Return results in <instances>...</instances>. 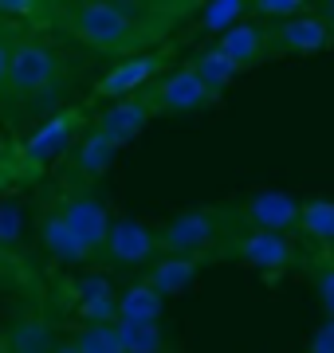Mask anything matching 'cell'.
Wrapping results in <instances>:
<instances>
[{
  "label": "cell",
  "mask_w": 334,
  "mask_h": 353,
  "mask_svg": "<svg viewBox=\"0 0 334 353\" xmlns=\"http://www.w3.org/2000/svg\"><path fill=\"white\" fill-rule=\"evenodd\" d=\"M319 299L326 306V318H334V267H326L319 275Z\"/></svg>",
  "instance_id": "cell-29"
},
{
  "label": "cell",
  "mask_w": 334,
  "mask_h": 353,
  "mask_svg": "<svg viewBox=\"0 0 334 353\" xmlns=\"http://www.w3.org/2000/svg\"><path fill=\"white\" fill-rule=\"evenodd\" d=\"M63 83V55L55 51L43 36H12V63H8V87L4 94H12L20 102L48 99Z\"/></svg>",
  "instance_id": "cell-2"
},
{
  "label": "cell",
  "mask_w": 334,
  "mask_h": 353,
  "mask_svg": "<svg viewBox=\"0 0 334 353\" xmlns=\"http://www.w3.org/2000/svg\"><path fill=\"white\" fill-rule=\"evenodd\" d=\"M193 71L201 75V83H205V87L213 90V94H220V90L228 87V83H232L236 75H240L244 67L236 63V59H228V55H224L220 48H208V51H201V55H197Z\"/></svg>",
  "instance_id": "cell-17"
},
{
  "label": "cell",
  "mask_w": 334,
  "mask_h": 353,
  "mask_svg": "<svg viewBox=\"0 0 334 353\" xmlns=\"http://www.w3.org/2000/svg\"><path fill=\"white\" fill-rule=\"evenodd\" d=\"M79 122H83V110H67V114L48 118V122L28 138V145H24L28 161H52V157H59V153L71 145V134H75Z\"/></svg>",
  "instance_id": "cell-11"
},
{
  "label": "cell",
  "mask_w": 334,
  "mask_h": 353,
  "mask_svg": "<svg viewBox=\"0 0 334 353\" xmlns=\"http://www.w3.org/2000/svg\"><path fill=\"white\" fill-rule=\"evenodd\" d=\"M193 275H197V259H189V255H169V259L154 263V271H150V287L166 299V294H173V290L189 287Z\"/></svg>",
  "instance_id": "cell-19"
},
{
  "label": "cell",
  "mask_w": 334,
  "mask_h": 353,
  "mask_svg": "<svg viewBox=\"0 0 334 353\" xmlns=\"http://www.w3.org/2000/svg\"><path fill=\"white\" fill-rule=\"evenodd\" d=\"M157 248H161V236L134 220H118L110 228V243H106L110 259H118V263H146L157 255Z\"/></svg>",
  "instance_id": "cell-10"
},
{
  "label": "cell",
  "mask_w": 334,
  "mask_h": 353,
  "mask_svg": "<svg viewBox=\"0 0 334 353\" xmlns=\"http://www.w3.org/2000/svg\"><path fill=\"white\" fill-rule=\"evenodd\" d=\"M52 322L43 314H24L16 318L12 330H8V338H4V350L8 353H48L52 350Z\"/></svg>",
  "instance_id": "cell-15"
},
{
  "label": "cell",
  "mask_w": 334,
  "mask_h": 353,
  "mask_svg": "<svg viewBox=\"0 0 334 353\" xmlns=\"http://www.w3.org/2000/svg\"><path fill=\"white\" fill-rule=\"evenodd\" d=\"M55 16H59V28L67 36L79 39L95 55H126V51H138L146 43V36H150V28L134 16V8L110 4V0L59 4Z\"/></svg>",
  "instance_id": "cell-1"
},
{
  "label": "cell",
  "mask_w": 334,
  "mask_h": 353,
  "mask_svg": "<svg viewBox=\"0 0 334 353\" xmlns=\"http://www.w3.org/2000/svg\"><path fill=\"white\" fill-rule=\"evenodd\" d=\"M115 153L118 145L110 138H106L99 126H90V134L83 141H79V150H75V165H79V173H87V176H99L106 169V165L115 161Z\"/></svg>",
  "instance_id": "cell-18"
},
{
  "label": "cell",
  "mask_w": 334,
  "mask_h": 353,
  "mask_svg": "<svg viewBox=\"0 0 334 353\" xmlns=\"http://www.w3.org/2000/svg\"><path fill=\"white\" fill-rule=\"evenodd\" d=\"M0 12L4 16H32V12H43L39 4H28V0H0Z\"/></svg>",
  "instance_id": "cell-31"
},
{
  "label": "cell",
  "mask_w": 334,
  "mask_h": 353,
  "mask_svg": "<svg viewBox=\"0 0 334 353\" xmlns=\"http://www.w3.org/2000/svg\"><path fill=\"white\" fill-rule=\"evenodd\" d=\"M79 353H126L122 350V338H118L115 322H103V326H87L75 341Z\"/></svg>",
  "instance_id": "cell-23"
},
{
  "label": "cell",
  "mask_w": 334,
  "mask_h": 353,
  "mask_svg": "<svg viewBox=\"0 0 334 353\" xmlns=\"http://www.w3.org/2000/svg\"><path fill=\"white\" fill-rule=\"evenodd\" d=\"M55 353H79V350H75V345H59Z\"/></svg>",
  "instance_id": "cell-33"
},
{
  "label": "cell",
  "mask_w": 334,
  "mask_h": 353,
  "mask_svg": "<svg viewBox=\"0 0 334 353\" xmlns=\"http://www.w3.org/2000/svg\"><path fill=\"white\" fill-rule=\"evenodd\" d=\"M228 59H236L240 67H248V63H256V59H264L268 55V48H271V32L264 24H236L232 32H224L220 36V43H217Z\"/></svg>",
  "instance_id": "cell-12"
},
{
  "label": "cell",
  "mask_w": 334,
  "mask_h": 353,
  "mask_svg": "<svg viewBox=\"0 0 334 353\" xmlns=\"http://www.w3.org/2000/svg\"><path fill=\"white\" fill-rule=\"evenodd\" d=\"M299 228L303 236L334 248V201H307L299 204Z\"/></svg>",
  "instance_id": "cell-20"
},
{
  "label": "cell",
  "mask_w": 334,
  "mask_h": 353,
  "mask_svg": "<svg viewBox=\"0 0 334 353\" xmlns=\"http://www.w3.org/2000/svg\"><path fill=\"white\" fill-rule=\"evenodd\" d=\"M220 240V216L213 208H189V212L173 216L161 228V248L169 255H189L197 259V252H205Z\"/></svg>",
  "instance_id": "cell-3"
},
{
  "label": "cell",
  "mask_w": 334,
  "mask_h": 353,
  "mask_svg": "<svg viewBox=\"0 0 334 353\" xmlns=\"http://www.w3.org/2000/svg\"><path fill=\"white\" fill-rule=\"evenodd\" d=\"M79 310H83V318H90V326H103V322H110L118 314V299L110 294V287L103 279H90L83 287V306Z\"/></svg>",
  "instance_id": "cell-21"
},
{
  "label": "cell",
  "mask_w": 334,
  "mask_h": 353,
  "mask_svg": "<svg viewBox=\"0 0 334 353\" xmlns=\"http://www.w3.org/2000/svg\"><path fill=\"white\" fill-rule=\"evenodd\" d=\"M252 12L256 16H268V20H295V16H303L307 12V4L303 0H256L252 4Z\"/></svg>",
  "instance_id": "cell-25"
},
{
  "label": "cell",
  "mask_w": 334,
  "mask_h": 353,
  "mask_svg": "<svg viewBox=\"0 0 334 353\" xmlns=\"http://www.w3.org/2000/svg\"><path fill=\"white\" fill-rule=\"evenodd\" d=\"M118 338L126 353H157L161 350V334L157 326H134V322H118Z\"/></svg>",
  "instance_id": "cell-24"
},
{
  "label": "cell",
  "mask_w": 334,
  "mask_h": 353,
  "mask_svg": "<svg viewBox=\"0 0 334 353\" xmlns=\"http://www.w3.org/2000/svg\"><path fill=\"white\" fill-rule=\"evenodd\" d=\"M0 353H8V350H4V341H0Z\"/></svg>",
  "instance_id": "cell-34"
},
{
  "label": "cell",
  "mask_w": 334,
  "mask_h": 353,
  "mask_svg": "<svg viewBox=\"0 0 334 353\" xmlns=\"http://www.w3.org/2000/svg\"><path fill=\"white\" fill-rule=\"evenodd\" d=\"M311 353H334V318H326L319 326V334L311 341Z\"/></svg>",
  "instance_id": "cell-28"
},
{
  "label": "cell",
  "mask_w": 334,
  "mask_h": 353,
  "mask_svg": "<svg viewBox=\"0 0 334 353\" xmlns=\"http://www.w3.org/2000/svg\"><path fill=\"white\" fill-rule=\"evenodd\" d=\"M39 236H43V248H48L52 255H59V259H67V263H87L90 255H95L87 243H83L75 232H71V224H67L59 212L43 216V224H39Z\"/></svg>",
  "instance_id": "cell-14"
},
{
  "label": "cell",
  "mask_w": 334,
  "mask_h": 353,
  "mask_svg": "<svg viewBox=\"0 0 334 353\" xmlns=\"http://www.w3.org/2000/svg\"><path fill=\"white\" fill-rule=\"evenodd\" d=\"M322 20H326V24H331V32H334V0H331V4H322Z\"/></svg>",
  "instance_id": "cell-32"
},
{
  "label": "cell",
  "mask_w": 334,
  "mask_h": 353,
  "mask_svg": "<svg viewBox=\"0 0 334 353\" xmlns=\"http://www.w3.org/2000/svg\"><path fill=\"white\" fill-rule=\"evenodd\" d=\"M331 39H334V32L319 12H303V16H295V20H283V24H275V32H271V43H275V48L295 51V55H315V51H322Z\"/></svg>",
  "instance_id": "cell-7"
},
{
  "label": "cell",
  "mask_w": 334,
  "mask_h": 353,
  "mask_svg": "<svg viewBox=\"0 0 334 353\" xmlns=\"http://www.w3.org/2000/svg\"><path fill=\"white\" fill-rule=\"evenodd\" d=\"M8 63H12V36L0 32V94L8 87Z\"/></svg>",
  "instance_id": "cell-30"
},
{
  "label": "cell",
  "mask_w": 334,
  "mask_h": 353,
  "mask_svg": "<svg viewBox=\"0 0 334 353\" xmlns=\"http://www.w3.org/2000/svg\"><path fill=\"white\" fill-rule=\"evenodd\" d=\"M166 63V55L157 51H141V55H126L122 63H115L99 79L95 94L99 99H110V102H122V99H138V90H146V83H154L157 71Z\"/></svg>",
  "instance_id": "cell-4"
},
{
  "label": "cell",
  "mask_w": 334,
  "mask_h": 353,
  "mask_svg": "<svg viewBox=\"0 0 334 353\" xmlns=\"http://www.w3.org/2000/svg\"><path fill=\"white\" fill-rule=\"evenodd\" d=\"M236 255H240L244 263L259 267V271H279V267H287L295 259V248H291V240H287L283 232H259L256 228V232L240 236Z\"/></svg>",
  "instance_id": "cell-8"
},
{
  "label": "cell",
  "mask_w": 334,
  "mask_h": 353,
  "mask_svg": "<svg viewBox=\"0 0 334 353\" xmlns=\"http://www.w3.org/2000/svg\"><path fill=\"white\" fill-rule=\"evenodd\" d=\"M244 12H252V4H244V0H213L201 8V24L208 32H232Z\"/></svg>",
  "instance_id": "cell-22"
},
{
  "label": "cell",
  "mask_w": 334,
  "mask_h": 353,
  "mask_svg": "<svg viewBox=\"0 0 334 353\" xmlns=\"http://www.w3.org/2000/svg\"><path fill=\"white\" fill-rule=\"evenodd\" d=\"M20 236V212L16 208H0V248Z\"/></svg>",
  "instance_id": "cell-27"
},
{
  "label": "cell",
  "mask_w": 334,
  "mask_h": 353,
  "mask_svg": "<svg viewBox=\"0 0 334 353\" xmlns=\"http://www.w3.org/2000/svg\"><path fill=\"white\" fill-rule=\"evenodd\" d=\"M213 99H217V94L201 83V75H197L193 67H181V71L166 75L154 90H150V102H154V110H161V114H193V110H201V106H208Z\"/></svg>",
  "instance_id": "cell-5"
},
{
  "label": "cell",
  "mask_w": 334,
  "mask_h": 353,
  "mask_svg": "<svg viewBox=\"0 0 334 353\" xmlns=\"http://www.w3.org/2000/svg\"><path fill=\"white\" fill-rule=\"evenodd\" d=\"M59 216L71 224V232L87 243L90 252H103L106 243H110V228L115 224H110L103 201H95V196H71V201L59 208Z\"/></svg>",
  "instance_id": "cell-6"
},
{
  "label": "cell",
  "mask_w": 334,
  "mask_h": 353,
  "mask_svg": "<svg viewBox=\"0 0 334 353\" xmlns=\"http://www.w3.org/2000/svg\"><path fill=\"white\" fill-rule=\"evenodd\" d=\"M244 212L259 232H283V228L299 224V204L283 192H259L256 201H248Z\"/></svg>",
  "instance_id": "cell-13"
},
{
  "label": "cell",
  "mask_w": 334,
  "mask_h": 353,
  "mask_svg": "<svg viewBox=\"0 0 334 353\" xmlns=\"http://www.w3.org/2000/svg\"><path fill=\"white\" fill-rule=\"evenodd\" d=\"M118 318L134 322V326H157V318H161V294L150 283H134L118 299Z\"/></svg>",
  "instance_id": "cell-16"
},
{
  "label": "cell",
  "mask_w": 334,
  "mask_h": 353,
  "mask_svg": "<svg viewBox=\"0 0 334 353\" xmlns=\"http://www.w3.org/2000/svg\"><path fill=\"white\" fill-rule=\"evenodd\" d=\"M150 118H154V102H150V94H141V99L110 102V110H106L95 126L103 130L115 145H126L134 134H141V126H146Z\"/></svg>",
  "instance_id": "cell-9"
},
{
  "label": "cell",
  "mask_w": 334,
  "mask_h": 353,
  "mask_svg": "<svg viewBox=\"0 0 334 353\" xmlns=\"http://www.w3.org/2000/svg\"><path fill=\"white\" fill-rule=\"evenodd\" d=\"M0 287H8V290L28 287V267L20 263L8 248H0Z\"/></svg>",
  "instance_id": "cell-26"
}]
</instances>
